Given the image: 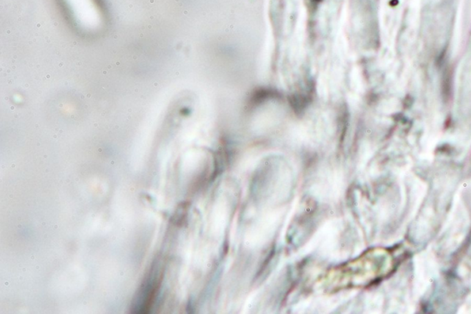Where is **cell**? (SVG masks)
Masks as SVG:
<instances>
[{
	"instance_id": "6da1fadb",
	"label": "cell",
	"mask_w": 471,
	"mask_h": 314,
	"mask_svg": "<svg viewBox=\"0 0 471 314\" xmlns=\"http://www.w3.org/2000/svg\"><path fill=\"white\" fill-rule=\"evenodd\" d=\"M159 282H161V277L158 273H150L148 280H146L144 285L140 289L139 300L134 306V308L137 310L136 313H147L150 310L154 300H155L156 295L158 293Z\"/></svg>"
}]
</instances>
